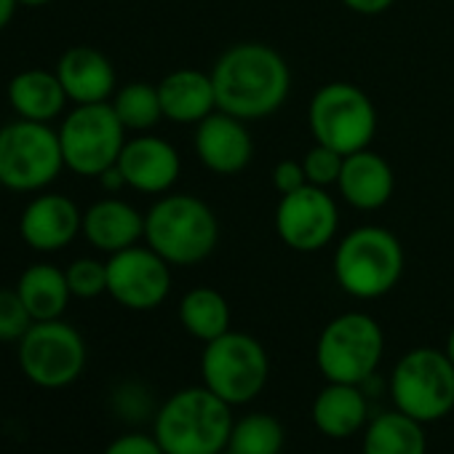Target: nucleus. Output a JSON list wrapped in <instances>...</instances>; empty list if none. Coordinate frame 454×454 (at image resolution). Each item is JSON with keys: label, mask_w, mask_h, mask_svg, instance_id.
Here are the masks:
<instances>
[{"label": "nucleus", "mask_w": 454, "mask_h": 454, "mask_svg": "<svg viewBox=\"0 0 454 454\" xmlns=\"http://www.w3.org/2000/svg\"><path fill=\"white\" fill-rule=\"evenodd\" d=\"M208 73L216 91V110L247 123L276 115L292 91L286 59L273 46L257 41L224 49Z\"/></svg>", "instance_id": "obj_1"}, {"label": "nucleus", "mask_w": 454, "mask_h": 454, "mask_svg": "<svg viewBox=\"0 0 454 454\" xmlns=\"http://www.w3.org/2000/svg\"><path fill=\"white\" fill-rule=\"evenodd\" d=\"M233 422V406L198 385L182 387L160 403L153 435L166 454H224Z\"/></svg>", "instance_id": "obj_2"}, {"label": "nucleus", "mask_w": 454, "mask_h": 454, "mask_svg": "<svg viewBox=\"0 0 454 454\" xmlns=\"http://www.w3.org/2000/svg\"><path fill=\"white\" fill-rule=\"evenodd\" d=\"M145 244L171 268L206 262L219 244L214 208L190 192H166L145 214Z\"/></svg>", "instance_id": "obj_3"}, {"label": "nucleus", "mask_w": 454, "mask_h": 454, "mask_svg": "<svg viewBox=\"0 0 454 454\" xmlns=\"http://www.w3.org/2000/svg\"><path fill=\"white\" fill-rule=\"evenodd\" d=\"M403 247L398 236L380 224L350 231L334 252V281L356 300H380L390 294L403 276Z\"/></svg>", "instance_id": "obj_4"}, {"label": "nucleus", "mask_w": 454, "mask_h": 454, "mask_svg": "<svg viewBox=\"0 0 454 454\" xmlns=\"http://www.w3.org/2000/svg\"><path fill=\"white\" fill-rule=\"evenodd\" d=\"M65 171V155L51 123L17 118L0 126V187L43 192Z\"/></svg>", "instance_id": "obj_5"}, {"label": "nucleus", "mask_w": 454, "mask_h": 454, "mask_svg": "<svg viewBox=\"0 0 454 454\" xmlns=\"http://www.w3.org/2000/svg\"><path fill=\"white\" fill-rule=\"evenodd\" d=\"M203 385L233 409L252 403L268 385L270 358L265 345L247 332H224L203 345Z\"/></svg>", "instance_id": "obj_6"}, {"label": "nucleus", "mask_w": 454, "mask_h": 454, "mask_svg": "<svg viewBox=\"0 0 454 454\" xmlns=\"http://www.w3.org/2000/svg\"><path fill=\"white\" fill-rule=\"evenodd\" d=\"M385 356L382 326L369 313H342L332 318L316 342V366L326 382L364 385L374 377Z\"/></svg>", "instance_id": "obj_7"}, {"label": "nucleus", "mask_w": 454, "mask_h": 454, "mask_svg": "<svg viewBox=\"0 0 454 454\" xmlns=\"http://www.w3.org/2000/svg\"><path fill=\"white\" fill-rule=\"evenodd\" d=\"M393 409L430 425L454 409V364L446 350L411 348L390 372Z\"/></svg>", "instance_id": "obj_8"}, {"label": "nucleus", "mask_w": 454, "mask_h": 454, "mask_svg": "<svg viewBox=\"0 0 454 454\" xmlns=\"http://www.w3.org/2000/svg\"><path fill=\"white\" fill-rule=\"evenodd\" d=\"M308 126L318 145L350 155L372 147L377 134V110L361 86L332 81L313 94L308 105Z\"/></svg>", "instance_id": "obj_9"}, {"label": "nucleus", "mask_w": 454, "mask_h": 454, "mask_svg": "<svg viewBox=\"0 0 454 454\" xmlns=\"http://www.w3.org/2000/svg\"><path fill=\"white\" fill-rule=\"evenodd\" d=\"M65 168L78 176L97 179L102 171L118 163V155L126 145V129L118 121L110 102L99 105H75L62 115L57 129Z\"/></svg>", "instance_id": "obj_10"}, {"label": "nucleus", "mask_w": 454, "mask_h": 454, "mask_svg": "<svg viewBox=\"0 0 454 454\" xmlns=\"http://www.w3.org/2000/svg\"><path fill=\"white\" fill-rule=\"evenodd\" d=\"M17 345L25 377L46 390L73 385L89 361L83 334L62 318L35 321Z\"/></svg>", "instance_id": "obj_11"}, {"label": "nucleus", "mask_w": 454, "mask_h": 454, "mask_svg": "<svg viewBox=\"0 0 454 454\" xmlns=\"http://www.w3.org/2000/svg\"><path fill=\"white\" fill-rule=\"evenodd\" d=\"M340 231V208L326 187L302 184L281 195L276 206V233L284 247L313 254L334 241Z\"/></svg>", "instance_id": "obj_12"}, {"label": "nucleus", "mask_w": 454, "mask_h": 454, "mask_svg": "<svg viewBox=\"0 0 454 454\" xmlns=\"http://www.w3.org/2000/svg\"><path fill=\"white\" fill-rule=\"evenodd\" d=\"M171 292V265L147 244L107 257V294L126 310H155Z\"/></svg>", "instance_id": "obj_13"}, {"label": "nucleus", "mask_w": 454, "mask_h": 454, "mask_svg": "<svg viewBox=\"0 0 454 454\" xmlns=\"http://www.w3.org/2000/svg\"><path fill=\"white\" fill-rule=\"evenodd\" d=\"M83 233V211L62 192H35L22 208L20 236L38 254L67 249Z\"/></svg>", "instance_id": "obj_14"}, {"label": "nucleus", "mask_w": 454, "mask_h": 454, "mask_svg": "<svg viewBox=\"0 0 454 454\" xmlns=\"http://www.w3.org/2000/svg\"><path fill=\"white\" fill-rule=\"evenodd\" d=\"M195 153L198 160L219 176L241 174L254 155V139L247 129V121L214 110L195 126Z\"/></svg>", "instance_id": "obj_15"}, {"label": "nucleus", "mask_w": 454, "mask_h": 454, "mask_svg": "<svg viewBox=\"0 0 454 454\" xmlns=\"http://www.w3.org/2000/svg\"><path fill=\"white\" fill-rule=\"evenodd\" d=\"M118 168L126 179V187L145 195H166L182 171V158L171 142L155 134H137L126 139Z\"/></svg>", "instance_id": "obj_16"}, {"label": "nucleus", "mask_w": 454, "mask_h": 454, "mask_svg": "<svg viewBox=\"0 0 454 454\" xmlns=\"http://www.w3.org/2000/svg\"><path fill=\"white\" fill-rule=\"evenodd\" d=\"M54 73L73 105L110 102L118 91V75L110 57L94 46H70L59 57Z\"/></svg>", "instance_id": "obj_17"}, {"label": "nucleus", "mask_w": 454, "mask_h": 454, "mask_svg": "<svg viewBox=\"0 0 454 454\" xmlns=\"http://www.w3.org/2000/svg\"><path fill=\"white\" fill-rule=\"evenodd\" d=\"M81 236L94 249L110 257L115 252H123L145 241V214H139V208H134L123 198H115V195L99 198L83 211Z\"/></svg>", "instance_id": "obj_18"}, {"label": "nucleus", "mask_w": 454, "mask_h": 454, "mask_svg": "<svg viewBox=\"0 0 454 454\" xmlns=\"http://www.w3.org/2000/svg\"><path fill=\"white\" fill-rule=\"evenodd\" d=\"M340 195L358 211H377L387 206L395 190V174L387 158L372 147L345 155L340 179L334 184Z\"/></svg>", "instance_id": "obj_19"}, {"label": "nucleus", "mask_w": 454, "mask_h": 454, "mask_svg": "<svg viewBox=\"0 0 454 454\" xmlns=\"http://www.w3.org/2000/svg\"><path fill=\"white\" fill-rule=\"evenodd\" d=\"M158 97L163 107V118L174 123L198 126L216 110V91L211 73H200L192 67H179L168 73L158 83Z\"/></svg>", "instance_id": "obj_20"}, {"label": "nucleus", "mask_w": 454, "mask_h": 454, "mask_svg": "<svg viewBox=\"0 0 454 454\" xmlns=\"http://www.w3.org/2000/svg\"><path fill=\"white\" fill-rule=\"evenodd\" d=\"M310 419L329 438H350L369 422V401L361 385L326 382L310 406Z\"/></svg>", "instance_id": "obj_21"}, {"label": "nucleus", "mask_w": 454, "mask_h": 454, "mask_svg": "<svg viewBox=\"0 0 454 454\" xmlns=\"http://www.w3.org/2000/svg\"><path fill=\"white\" fill-rule=\"evenodd\" d=\"M6 97H9V105L14 107L17 118L38 121V123H51V121L62 118L65 107L70 102L57 73L43 70V67H30V70L17 73L9 81Z\"/></svg>", "instance_id": "obj_22"}, {"label": "nucleus", "mask_w": 454, "mask_h": 454, "mask_svg": "<svg viewBox=\"0 0 454 454\" xmlns=\"http://www.w3.org/2000/svg\"><path fill=\"white\" fill-rule=\"evenodd\" d=\"M17 292L25 302V308L30 310L33 321H54L62 318L73 292L67 284V273L51 262H35L30 265L20 281H17Z\"/></svg>", "instance_id": "obj_23"}, {"label": "nucleus", "mask_w": 454, "mask_h": 454, "mask_svg": "<svg viewBox=\"0 0 454 454\" xmlns=\"http://www.w3.org/2000/svg\"><path fill=\"white\" fill-rule=\"evenodd\" d=\"M361 454H427L425 425L398 409L382 411L366 422Z\"/></svg>", "instance_id": "obj_24"}, {"label": "nucleus", "mask_w": 454, "mask_h": 454, "mask_svg": "<svg viewBox=\"0 0 454 454\" xmlns=\"http://www.w3.org/2000/svg\"><path fill=\"white\" fill-rule=\"evenodd\" d=\"M179 324L192 340L206 345L231 332V305L222 292L211 286H195L179 300Z\"/></svg>", "instance_id": "obj_25"}, {"label": "nucleus", "mask_w": 454, "mask_h": 454, "mask_svg": "<svg viewBox=\"0 0 454 454\" xmlns=\"http://www.w3.org/2000/svg\"><path fill=\"white\" fill-rule=\"evenodd\" d=\"M286 430L270 411H252L233 422L224 454H281Z\"/></svg>", "instance_id": "obj_26"}, {"label": "nucleus", "mask_w": 454, "mask_h": 454, "mask_svg": "<svg viewBox=\"0 0 454 454\" xmlns=\"http://www.w3.org/2000/svg\"><path fill=\"white\" fill-rule=\"evenodd\" d=\"M118 121L123 123L126 131L134 134H147L153 126L160 123L163 118V107H160V97H158V83H145V81H134L121 86L113 99H110Z\"/></svg>", "instance_id": "obj_27"}, {"label": "nucleus", "mask_w": 454, "mask_h": 454, "mask_svg": "<svg viewBox=\"0 0 454 454\" xmlns=\"http://www.w3.org/2000/svg\"><path fill=\"white\" fill-rule=\"evenodd\" d=\"M65 273H67V284H70L73 297L97 300L99 294H107V262L81 257Z\"/></svg>", "instance_id": "obj_28"}, {"label": "nucleus", "mask_w": 454, "mask_h": 454, "mask_svg": "<svg viewBox=\"0 0 454 454\" xmlns=\"http://www.w3.org/2000/svg\"><path fill=\"white\" fill-rule=\"evenodd\" d=\"M33 316L25 308L17 289H0V342H20L30 326Z\"/></svg>", "instance_id": "obj_29"}, {"label": "nucleus", "mask_w": 454, "mask_h": 454, "mask_svg": "<svg viewBox=\"0 0 454 454\" xmlns=\"http://www.w3.org/2000/svg\"><path fill=\"white\" fill-rule=\"evenodd\" d=\"M342 163H345V155L326 147V145H313L305 158H302V168H305V176H308V184H316V187H332L337 184L340 179V171H342Z\"/></svg>", "instance_id": "obj_30"}, {"label": "nucleus", "mask_w": 454, "mask_h": 454, "mask_svg": "<svg viewBox=\"0 0 454 454\" xmlns=\"http://www.w3.org/2000/svg\"><path fill=\"white\" fill-rule=\"evenodd\" d=\"M102 454H166L160 449V443L155 441V435L150 433H123L118 438H113Z\"/></svg>", "instance_id": "obj_31"}, {"label": "nucleus", "mask_w": 454, "mask_h": 454, "mask_svg": "<svg viewBox=\"0 0 454 454\" xmlns=\"http://www.w3.org/2000/svg\"><path fill=\"white\" fill-rule=\"evenodd\" d=\"M302 184H308L302 160L286 158V160H278V163L273 166V187L278 190V195L294 192V190H300Z\"/></svg>", "instance_id": "obj_32"}, {"label": "nucleus", "mask_w": 454, "mask_h": 454, "mask_svg": "<svg viewBox=\"0 0 454 454\" xmlns=\"http://www.w3.org/2000/svg\"><path fill=\"white\" fill-rule=\"evenodd\" d=\"M345 9H350L353 14H361V17H377L382 12H387L395 0H340Z\"/></svg>", "instance_id": "obj_33"}, {"label": "nucleus", "mask_w": 454, "mask_h": 454, "mask_svg": "<svg viewBox=\"0 0 454 454\" xmlns=\"http://www.w3.org/2000/svg\"><path fill=\"white\" fill-rule=\"evenodd\" d=\"M97 179H99V187H102L105 192H110V195H113V192H121V190L126 187V179H123V174H121L118 163H115V166H110L107 171H102Z\"/></svg>", "instance_id": "obj_34"}, {"label": "nucleus", "mask_w": 454, "mask_h": 454, "mask_svg": "<svg viewBox=\"0 0 454 454\" xmlns=\"http://www.w3.org/2000/svg\"><path fill=\"white\" fill-rule=\"evenodd\" d=\"M17 9H20L17 0H0V30H6L12 25Z\"/></svg>", "instance_id": "obj_35"}, {"label": "nucleus", "mask_w": 454, "mask_h": 454, "mask_svg": "<svg viewBox=\"0 0 454 454\" xmlns=\"http://www.w3.org/2000/svg\"><path fill=\"white\" fill-rule=\"evenodd\" d=\"M17 4L25 6V9H43V6L54 4V0H17Z\"/></svg>", "instance_id": "obj_36"}, {"label": "nucleus", "mask_w": 454, "mask_h": 454, "mask_svg": "<svg viewBox=\"0 0 454 454\" xmlns=\"http://www.w3.org/2000/svg\"><path fill=\"white\" fill-rule=\"evenodd\" d=\"M443 350H446V356L451 358V364H454V329L449 332V337H446V345H443Z\"/></svg>", "instance_id": "obj_37"}]
</instances>
